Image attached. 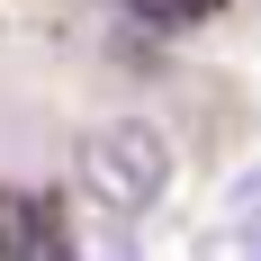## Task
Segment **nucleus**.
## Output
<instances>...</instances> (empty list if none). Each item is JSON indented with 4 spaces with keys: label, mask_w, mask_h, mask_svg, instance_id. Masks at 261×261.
<instances>
[{
    "label": "nucleus",
    "mask_w": 261,
    "mask_h": 261,
    "mask_svg": "<svg viewBox=\"0 0 261 261\" xmlns=\"http://www.w3.org/2000/svg\"><path fill=\"white\" fill-rule=\"evenodd\" d=\"M72 189L90 198V207L108 216H144L162 207V189H171V144H162V126H144V117H108V126L81 135V153H72Z\"/></svg>",
    "instance_id": "nucleus-1"
},
{
    "label": "nucleus",
    "mask_w": 261,
    "mask_h": 261,
    "mask_svg": "<svg viewBox=\"0 0 261 261\" xmlns=\"http://www.w3.org/2000/svg\"><path fill=\"white\" fill-rule=\"evenodd\" d=\"M36 252L45 261H144L126 216L90 207V198H36Z\"/></svg>",
    "instance_id": "nucleus-2"
},
{
    "label": "nucleus",
    "mask_w": 261,
    "mask_h": 261,
    "mask_svg": "<svg viewBox=\"0 0 261 261\" xmlns=\"http://www.w3.org/2000/svg\"><path fill=\"white\" fill-rule=\"evenodd\" d=\"M0 261H36V198L0 189Z\"/></svg>",
    "instance_id": "nucleus-4"
},
{
    "label": "nucleus",
    "mask_w": 261,
    "mask_h": 261,
    "mask_svg": "<svg viewBox=\"0 0 261 261\" xmlns=\"http://www.w3.org/2000/svg\"><path fill=\"white\" fill-rule=\"evenodd\" d=\"M234 225H252V234H261V171H243V189H234Z\"/></svg>",
    "instance_id": "nucleus-5"
},
{
    "label": "nucleus",
    "mask_w": 261,
    "mask_h": 261,
    "mask_svg": "<svg viewBox=\"0 0 261 261\" xmlns=\"http://www.w3.org/2000/svg\"><path fill=\"white\" fill-rule=\"evenodd\" d=\"M216 0H126V27L135 36H189V27H207Z\"/></svg>",
    "instance_id": "nucleus-3"
}]
</instances>
